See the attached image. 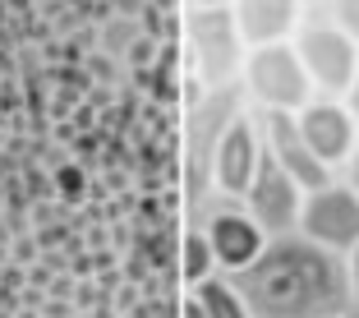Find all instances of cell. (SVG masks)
<instances>
[{"label":"cell","mask_w":359,"mask_h":318,"mask_svg":"<svg viewBox=\"0 0 359 318\" xmlns=\"http://www.w3.org/2000/svg\"><path fill=\"white\" fill-rule=\"evenodd\" d=\"M231 281L240 286L249 318H337L355 305L346 258L299 231L267 240L263 254Z\"/></svg>","instance_id":"obj_1"},{"label":"cell","mask_w":359,"mask_h":318,"mask_svg":"<svg viewBox=\"0 0 359 318\" xmlns=\"http://www.w3.org/2000/svg\"><path fill=\"white\" fill-rule=\"evenodd\" d=\"M244 93L240 88H212V93H198L189 106H184V208H189V226H198L203 208L217 190H212V157H217V138L244 111Z\"/></svg>","instance_id":"obj_2"},{"label":"cell","mask_w":359,"mask_h":318,"mask_svg":"<svg viewBox=\"0 0 359 318\" xmlns=\"http://www.w3.org/2000/svg\"><path fill=\"white\" fill-rule=\"evenodd\" d=\"M184 55L194 65L203 93L212 88H240V69H244V46L240 23L231 10H184Z\"/></svg>","instance_id":"obj_3"},{"label":"cell","mask_w":359,"mask_h":318,"mask_svg":"<svg viewBox=\"0 0 359 318\" xmlns=\"http://www.w3.org/2000/svg\"><path fill=\"white\" fill-rule=\"evenodd\" d=\"M290 46H295V55H299V65H304V74H309L318 97H346L350 93V79L359 69V42L346 28H337L327 14L304 10V23L290 37Z\"/></svg>","instance_id":"obj_4"},{"label":"cell","mask_w":359,"mask_h":318,"mask_svg":"<svg viewBox=\"0 0 359 318\" xmlns=\"http://www.w3.org/2000/svg\"><path fill=\"white\" fill-rule=\"evenodd\" d=\"M240 93L249 102V111H290L295 116L299 106L313 97V84H309L295 46L281 42V46H254L244 55Z\"/></svg>","instance_id":"obj_5"},{"label":"cell","mask_w":359,"mask_h":318,"mask_svg":"<svg viewBox=\"0 0 359 318\" xmlns=\"http://www.w3.org/2000/svg\"><path fill=\"white\" fill-rule=\"evenodd\" d=\"M198 231L208 235L212 258H217V272H226V277L244 272V267L267 249L263 226L244 212V203L240 199H222V194L208 199V208H203V217H198Z\"/></svg>","instance_id":"obj_6"},{"label":"cell","mask_w":359,"mask_h":318,"mask_svg":"<svg viewBox=\"0 0 359 318\" xmlns=\"http://www.w3.org/2000/svg\"><path fill=\"white\" fill-rule=\"evenodd\" d=\"M299 235L332 254L346 258L359 244V194L346 180H332L323 190L304 194V208H299Z\"/></svg>","instance_id":"obj_7"},{"label":"cell","mask_w":359,"mask_h":318,"mask_svg":"<svg viewBox=\"0 0 359 318\" xmlns=\"http://www.w3.org/2000/svg\"><path fill=\"white\" fill-rule=\"evenodd\" d=\"M267 143H263V125H258V111L244 106L240 116L222 129L217 138V157H212V190L222 199H244V190L254 185L258 161H263Z\"/></svg>","instance_id":"obj_8"},{"label":"cell","mask_w":359,"mask_h":318,"mask_svg":"<svg viewBox=\"0 0 359 318\" xmlns=\"http://www.w3.org/2000/svg\"><path fill=\"white\" fill-rule=\"evenodd\" d=\"M244 212L254 217L258 226H263L267 240H276V235H295L299 231V208H304V190H299L290 175H285L281 166H276L272 157L263 152V161H258V175L254 185L244 190Z\"/></svg>","instance_id":"obj_9"},{"label":"cell","mask_w":359,"mask_h":318,"mask_svg":"<svg viewBox=\"0 0 359 318\" xmlns=\"http://www.w3.org/2000/svg\"><path fill=\"white\" fill-rule=\"evenodd\" d=\"M295 125H299V134L309 138V148L327 161L332 171H341L350 161V152L359 148V120L346 106V97H318L313 93L295 111Z\"/></svg>","instance_id":"obj_10"},{"label":"cell","mask_w":359,"mask_h":318,"mask_svg":"<svg viewBox=\"0 0 359 318\" xmlns=\"http://www.w3.org/2000/svg\"><path fill=\"white\" fill-rule=\"evenodd\" d=\"M258 125H263L267 157H272L304 194L309 190H323V185L337 180V171H332L327 161L309 148V138L299 134V125H295V116H290V111H258Z\"/></svg>","instance_id":"obj_11"},{"label":"cell","mask_w":359,"mask_h":318,"mask_svg":"<svg viewBox=\"0 0 359 318\" xmlns=\"http://www.w3.org/2000/svg\"><path fill=\"white\" fill-rule=\"evenodd\" d=\"M231 14L240 23V37L249 51L254 46H281L304 23V0H235Z\"/></svg>","instance_id":"obj_12"},{"label":"cell","mask_w":359,"mask_h":318,"mask_svg":"<svg viewBox=\"0 0 359 318\" xmlns=\"http://www.w3.org/2000/svg\"><path fill=\"white\" fill-rule=\"evenodd\" d=\"M194 305L203 309V318H249V305H244L240 286H235L226 272H212L208 281H198V286H189Z\"/></svg>","instance_id":"obj_13"},{"label":"cell","mask_w":359,"mask_h":318,"mask_svg":"<svg viewBox=\"0 0 359 318\" xmlns=\"http://www.w3.org/2000/svg\"><path fill=\"white\" fill-rule=\"evenodd\" d=\"M212 272H217V258H212L208 235L198 226H184V235H180V281L184 286H198Z\"/></svg>","instance_id":"obj_14"},{"label":"cell","mask_w":359,"mask_h":318,"mask_svg":"<svg viewBox=\"0 0 359 318\" xmlns=\"http://www.w3.org/2000/svg\"><path fill=\"white\" fill-rule=\"evenodd\" d=\"M327 19L359 42V0H327Z\"/></svg>","instance_id":"obj_15"},{"label":"cell","mask_w":359,"mask_h":318,"mask_svg":"<svg viewBox=\"0 0 359 318\" xmlns=\"http://www.w3.org/2000/svg\"><path fill=\"white\" fill-rule=\"evenodd\" d=\"M346 277H350V296H355V305H359V244L346 254Z\"/></svg>","instance_id":"obj_16"},{"label":"cell","mask_w":359,"mask_h":318,"mask_svg":"<svg viewBox=\"0 0 359 318\" xmlns=\"http://www.w3.org/2000/svg\"><path fill=\"white\" fill-rule=\"evenodd\" d=\"M337 175H341V180H346V185H350V190H355V194H359V148H355V152H350V161H346V166H341V171H337Z\"/></svg>","instance_id":"obj_17"},{"label":"cell","mask_w":359,"mask_h":318,"mask_svg":"<svg viewBox=\"0 0 359 318\" xmlns=\"http://www.w3.org/2000/svg\"><path fill=\"white\" fill-rule=\"evenodd\" d=\"M184 10H231L235 0H180Z\"/></svg>","instance_id":"obj_18"},{"label":"cell","mask_w":359,"mask_h":318,"mask_svg":"<svg viewBox=\"0 0 359 318\" xmlns=\"http://www.w3.org/2000/svg\"><path fill=\"white\" fill-rule=\"evenodd\" d=\"M346 106L355 111V120H359V69H355V79H350V93H346Z\"/></svg>","instance_id":"obj_19"},{"label":"cell","mask_w":359,"mask_h":318,"mask_svg":"<svg viewBox=\"0 0 359 318\" xmlns=\"http://www.w3.org/2000/svg\"><path fill=\"white\" fill-rule=\"evenodd\" d=\"M180 318H203V309L194 305V296L184 291V300H180Z\"/></svg>","instance_id":"obj_20"},{"label":"cell","mask_w":359,"mask_h":318,"mask_svg":"<svg viewBox=\"0 0 359 318\" xmlns=\"http://www.w3.org/2000/svg\"><path fill=\"white\" fill-rule=\"evenodd\" d=\"M337 318H359V305H350V309H346V314H337Z\"/></svg>","instance_id":"obj_21"}]
</instances>
